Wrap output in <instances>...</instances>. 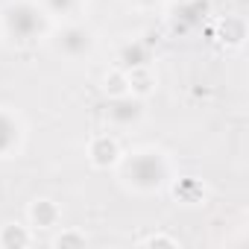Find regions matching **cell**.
I'll use <instances>...</instances> for the list:
<instances>
[{
	"label": "cell",
	"instance_id": "6da1fadb",
	"mask_svg": "<svg viewBox=\"0 0 249 249\" xmlns=\"http://www.w3.org/2000/svg\"><path fill=\"white\" fill-rule=\"evenodd\" d=\"M114 167H117L120 185L132 194H138V196L159 194L173 182L170 156L159 147H138L132 153H120Z\"/></svg>",
	"mask_w": 249,
	"mask_h": 249
},
{
	"label": "cell",
	"instance_id": "7a4b0ae2",
	"mask_svg": "<svg viewBox=\"0 0 249 249\" xmlns=\"http://www.w3.org/2000/svg\"><path fill=\"white\" fill-rule=\"evenodd\" d=\"M53 33V18L38 6V0H9L0 9V36L15 47H30Z\"/></svg>",
	"mask_w": 249,
	"mask_h": 249
},
{
	"label": "cell",
	"instance_id": "3957f363",
	"mask_svg": "<svg viewBox=\"0 0 249 249\" xmlns=\"http://www.w3.org/2000/svg\"><path fill=\"white\" fill-rule=\"evenodd\" d=\"M50 44H53V50H56L62 59H68V62H85V59H91L94 50H97V36H94V30L85 27V24L68 21V24H62V27L53 33Z\"/></svg>",
	"mask_w": 249,
	"mask_h": 249
},
{
	"label": "cell",
	"instance_id": "277c9868",
	"mask_svg": "<svg viewBox=\"0 0 249 249\" xmlns=\"http://www.w3.org/2000/svg\"><path fill=\"white\" fill-rule=\"evenodd\" d=\"M144 114H147L144 100H141V94H132V91L111 97L108 106H106V120L111 123L114 129H132V126H138V123L144 120Z\"/></svg>",
	"mask_w": 249,
	"mask_h": 249
},
{
	"label": "cell",
	"instance_id": "5b68a950",
	"mask_svg": "<svg viewBox=\"0 0 249 249\" xmlns=\"http://www.w3.org/2000/svg\"><path fill=\"white\" fill-rule=\"evenodd\" d=\"M24 147V123L12 108L0 106V159H12Z\"/></svg>",
	"mask_w": 249,
	"mask_h": 249
},
{
	"label": "cell",
	"instance_id": "8992f818",
	"mask_svg": "<svg viewBox=\"0 0 249 249\" xmlns=\"http://www.w3.org/2000/svg\"><path fill=\"white\" fill-rule=\"evenodd\" d=\"M208 15V0H182L170 12V30L173 33H191L196 27H202Z\"/></svg>",
	"mask_w": 249,
	"mask_h": 249
},
{
	"label": "cell",
	"instance_id": "52a82bcc",
	"mask_svg": "<svg viewBox=\"0 0 249 249\" xmlns=\"http://www.w3.org/2000/svg\"><path fill=\"white\" fill-rule=\"evenodd\" d=\"M117 159H120V144H117L114 135L103 132V135H94L91 138V144H88V161L94 167H100V170L103 167H114Z\"/></svg>",
	"mask_w": 249,
	"mask_h": 249
},
{
	"label": "cell",
	"instance_id": "ba28073f",
	"mask_svg": "<svg viewBox=\"0 0 249 249\" xmlns=\"http://www.w3.org/2000/svg\"><path fill=\"white\" fill-rule=\"evenodd\" d=\"M117 62H120L123 71L150 68V62H153V47H150L147 41H141V38H132V41H126V44H120Z\"/></svg>",
	"mask_w": 249,
	"mask_h": 249
},
{
	"label": "cell",
	"instance_id": "9c48e42d",
	"mask_svg": "<svg viewBox=\"0 0 249 249\" xmlns=\"http://www.w3.org/2000/svg\"><path fill=\"white\" fill-rule=\"evenodd\" d=\"M27 217H30V229H59L62 223V211L53 199H33L30 208H27Z\"/></svg>",
	"mask_w": 249,
	"mask_h": 249
},
{
	"label": "cell",
	"instance_id": "30bf717a",
	"mask_svg": "<svg viewBox=\"0 0 249 249\" xmlns=\"http://www.w3.org/2000/svg\"><path fill=\"white\" fill-rule=\"evenodd\" d=\"M36 237L30 231V226H21V223H3L0 226V249H21V246H30Z\"/></svg>",
	"mask_w": 249,
	"mask_h": 249
},
{
	"label": "cell",
	"instance_id": "8fae6325",
	"mask_svg": "<svg viewBox=\"0 0 249 249\" xmlns=\"http://www.w3.org/2000/svg\"><path fill=\"white\" fill-rule=\"evenodd\" d=\"M85 0H38V6L50 15V18H62V21H73L82 12Z\"/></svg>",
	"mask_w": 249,
	"mask_h": 249
},
{
	"label": "cell",
	"instance_id": "7c38bea8",
	"mask_svg": "<svg viewBox=\"0 0 249 249\" xmlns=\"http://www.w3.org/2000/svg\"><path fill=\"white\" fill-rule=\"evenodd\" d=\"M176 199H182V202H196V199H202V185L196 182V179H182L179 185H176Z\"/></svg>",
	"mask_w": 249,
	"mask_h": 249
},
{
	"label": "cell",
	"instance_id": "4fadbf2b",
	"mask_svg": "<svg viewBox=\"0 0 249 249\" xmlns=\"http://www.w3.org/2000/svg\"><path fill=\"white\" fill-rule=\"evenodd\" d=\"M85 240H88V237H85L82 231H76V229H65V231L56 234L50 243H53V246H85Z\"/></svg>",
	"mask_w": 249,
	"mask_h": 249
},
{
	"label": "cell",
	"instance_id": "5bb4252c",
	"mask_svg": "<svg viewBox=\"0 0 249 249\" xmlns=\"http://www.w3.org/2000/svg\"><path fill=\"white\" fill-rule=\"evenodd\" d=\"M141 243H144V246H161V243H164V246H176V240H173V237H164V234H153V237H144Z\"/></svg>",
	"mask_w": 249,
	"mask_h": 249
},
{
	"label": "cell",
	"instance_id": "9a60e30c",
	"mask_svg": "<svg viewBox=\"0 0 249 249\" xmlns=\"http://www.w3.org/2000/svg\"><path fill=\"white\" fill-rule=\"evenodd\" d=\"M132 6H138V9H153V6H161L164 0H129Z\"/></svg>",
	"mask_w": 249,
	"mask_h": 249
}]
</instances>
